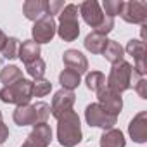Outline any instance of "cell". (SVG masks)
I'll return each mask as SVG.
<instances>
[{
	"mask_svg": "<svg viewBox=\"0 0 147 147\" xmlns=\"http://www.w3.org/2000/svg\"><path fill=\"white\" fill-rule=\"evenodd\" d=\"M57 140L62 147H75L83 140L80 116L75 111H67L57 118Z\"/></svg>",
	"mask_w": 147,
	"mask_h": 147,
	"instance_id": "cell-1",
	"label": "cell"
},
{
	"mask_svg": "<svg viewBox=\"0 0 147 147\" xmlns=\"http://www.w3.org/2000/svg\"><path fill=\"white\" fill-rule=\"evenodd\" d=\"M80 11L76 4H67L59 14V24H57V35L64 42H75L80 35V21H78Z\"/></svg>",
	"mask_w": 147,
	"mask_h": 147,
	"instance_id": "cell-2",
	"label": "cell"
},
{
	"mask_svg": "<svg viewBox=\"0 0 147 147\" xmlns=\"http://www.w3.org/2000/svg\"><path fill=\"white\" fill-rule=\"evenodd\" d=\"M33 97V82L23 78L12 85H7L0 90V100L5 104H16V106H24L30 104Z\"/></svg>",
	"mask_w": 147,
	"mask_h": 147,
	"instance_id": "cell-3",
	"label": "cell"
},
{
	"mask_svg": "<svg viewBox=\"0 0 147 147\" xmlns=\"http://www.w3.org/2000/svg\"><path fill=\"white\" fill-rule=\"evenodd\" d=\"M131 78H133V67L130 62L121 61L118 64H114L109 71V76L106 80V87L111 88L116 94H123L131 87Z\"/></svg>",
	"mask_w": 147,
	"mask_h": 147,
	"instance_id": "cell-4",
	"label": "cell"
},
{
	"mask_svg": "<svg viewBox=\"0 0 147 147\" xmlns=\"http://www.w3.org/2000/svg\"><path fill=\"white\" fill-rule=\"evenodd\" d=\"M85 119L90 126H95V128H102L104 131L106 130H111L116 121H118V116H113L109 113H106L97 102H92L87 106L85 109Z\"/></svg>",
	"mask_w": 147,
	"mask_h": 147,
	"instance_id": "cell-5",
	"label": "cell"
},
{
	"mask_svg": "<svg viewBox=\"0 0 147 147\" xmlns=\"http://www.w3.org/2000/svg\"><path fill=\"white\" fill-rule=\"evenodd\" d=\"M57 31V23L54 18L50 16H42L40 19L35 21L33 28H31V35H33V42L42 45V43H49L52 42V38L55 36Z\"/></svg>",
	"mask_w": 147,
	"mask_h": 147,
	"instance_id": "cell-6",
	"label": "cell"
},
{
	"mask_svg": "<svg viewBox=\"0 0 147 147\" xmlns=\"http://www.w3.org/2000/svg\"><path fill=\"white\" fill-rule=\"evenodd\" d=\"M123 21L130 24H145L147 21V4L138 2V0H131V2H125L121 14Z\"/></svg>",
	"mask_w": 147,
	"mask_h": 147,
	"instance_id": "cell-7",
	"label": "cell"
},
{
	"mask_svg": "<svg viewBox=\"0 0 147 147\" xmlns=\"http://www.w3.org/2000/svg\"><path fill=\"white\" fill-rule=\"evenodd\" d=\"M75 102H76V95H75V92L61 88V90L55 92L54 97H52L50 114H52L54 118H59V116H62L64 113L73 111V106H75Z\"/></svg>",
	"mask_w": 147,
	"mask_h": 147,
	"instance_id": "cell-8",
	"label": "cell"
},
{
	"mask_svg": "<svg viewBox=\"0 0 147 147\" xmlns=\"http://www.w3.org/2000/svg\"><path fill=\"white\" fill-rule=\"evenodd\" d=\"M97 99H99L97 104L106 113H109L113 116H118L121 113V109H123V99H121V95L116 94V92H113L107 87H104V88H100L97 92Z\"/></svg>",
	"mask_w": 147,
	"mask_h": 147,
	"instance_id": "cell-9",
	"label": "cell"
},
{
	"mask_svg": "<svg viewBox=\"0 0 147 147\" xmlns=\"http://www.w3.org/2000/svg\"><path fill=\"white\" fill-rule=\"evenodd\" d=\"M78 11H80V16L83 18V21L90 26V28H97L104 18V12L99 5L97 0H85L78 5Z\"/></svg>",
	"mask_w": 147,
	"mask_h": 147,
	"instance_id": "cell-10",
	"label": "cell"
},
{
	"mask_svg": "<svg viewBox=\"0 0 147 147\" xmlns=\"http://www.w3.org/2000/svg\"><path fill=\"white\" fill-rule=\"evenodd\" d=\"M128 135L137 144L147 142V113L145 111H140L138 114L133 116V119L128 125Z\"/></svg>",
	"mask_w": 147,
	"mask_h": 147,
	"instance_id": "cell-11",
	"label": "cell"
},
{
	"mask_svg": "<svg viewBox=\"0 0 147 147\" xmlns=\"http://www.w3.org/2000/svg\"><path fill=\"white\" fill-rule=\"evenodd\" d=\"M62 62L66 64L67 69L76 71L78 75L88 71V61H87V57L80 50H75V49H67L62 54Z\"/></svg>",
	"mask_w": 147,
	"mask_h": 147,
	"instance_id": "cell-12",
	"label": "cell"
},
{
	"mask_svg": "<svg viewBox=\"0 0 147 147\" xmlns=\"http://www.w3.org/2000/svg\"><path fill=\"white\" fill-rule=\"evenodd\" d=\"M26 140H30L40 147H49V144L52 142V130L47 123H38L33 126V130L30 131Z\"/></svg>",
	"mask_w": 147,
	"mask_h": 147,
	"instance_id": "cell-13",
	"label": "cell"
},
{
	"mask_svg": "<svg viewBox=\"0 0 147 147\" xmlns=\"http://www.w3.org/2000/svg\"><path fill=\"white\" fill-rule=\"evenodd\" d=\"M12 119L18 126H35L36 125V118H35V107L33 104H24V106H18Z\"/></svg>",
	"mask_w": 147,
	"mask_h": 147,
	"instance_id": "cell-14",
	"label": "cell"
},
{
	"mask_svg": "<svg viewBox=\"0 0 147 147\" xmlns=\"http://www.w3.org/2000/svg\"><path fill=\"white\" fill-rule=\"evenodd\" d=\"M40 45L35 43L33 40H24L23 43H19V50H18V57L24 62L30 64L36 59H40Z\"/></svg>",
	"mask_w": 147,
	"mask_h": 147,
	"instance_id": "cell-15",
	"label": "cell"
},
{
	"mask_svg": "<svg viewBox=\"0 0 147 147\" xmlns=\"http://www.w3.org/2000/svg\"><path fill=\"white\" fill-rule=\"evenodd\" d=\"M99 144H100V147H125L126 140H125V135H123L121 130L111 128V130H106L100 135Z\"/></svg>",
	"mask_w": 147,
	"mask_h": 147,
	"instance_id": "cell-16",
	"label": "cell"
},
{
	"mask_svg": "<svg viewBox=\"0 0 147 147\" xmlns=\"http://www.w3.org/2000/svg\"><path fill=\"white\" fill-rule=\"evenodd\" d=\"M23 14L30 21H36L45 16V0H26L23 4Z\"/></svg>",
	"mask_w": 147,
	"mask_h": 147,
	"instance_id": "cell-17",
	"label": "cell"
},
{
	"mask_svg": "<svg viewBox=\"0 0 147 147\" xmlns=\"http://www.w3.org/2000/svg\"><path fill=\"white\" fill-rule=\"evenodd\" d=\"M107 42H109V38H107V36H104V35H99V33L92 31V33H88V35H87V38H85L83 45H85V49H87L88 52H92V54H102V52H104V49H106V45H107Z\"/></svg>",
	"mask_w": 147,
	"mask_h": 147,
	"instance_id": "cell-18",
	"label": "cell"
},
{
	"mask_svg": "<svg viewBox=\"0 0 147 147\" xmlns=\"http://www.w3.org/2000/svg\"><path fill=\"white\" fill-rule=\"evenodd\" d=\"M102 55L106 57L107 62H111V64L114 66V64L125 61V49H123L118 42L109 40L107 45H106V49H104V52H102Z\"/></svg>",
	"mask_w": 147,
	"mask_h": 147,
	"instance_id": "cell-19",
	"label": "cell"
},
{
	"mask_svg": "<svg viewBox=\"0 0 147 147\" xmlns=\"http://www.w3.org/2000/svg\"><path fill=\"white\" fill-rule=\"evenodd\" d=\"M59 83L62 85L64 90H75L80 87L82 83V75H78L76 71H73V69H62L61 71V75H59Z\"/></svg>",
	"mask_w": 147,
	"mask_h": 147,
	"instance_id": "cell-20",
	"label": "cell"
},
{
	"mask_svg": "<svg viewBox=\"0 0 147 147\" xmlns=\"http://www.w3.org/2000/svg\"><path fill=\"white\" fill-rule=\"evenodd\" d=\"M19 80H23V71L18 66H14V64L4 66L2 71H0V82L4 83V87L12 85V83L19 82Z\"/></svg>",
	"mask_w": 147,
	"mask_h": 147,
	"instance_id": "cell-21",
	"label": "cell"
},
{
	"mask_svg": "<svg viewBox=\"0 0 147 147\" xmlns=\"http://www.w3.org/2000/svg\"><path fill=\"white\" fill-rule=\"evenodd\" d=\"M85 83H87V88L88 90H92V92L97 94L100 88L106 87V76L102 75L100 71H92V73H87Z\"/></svg>",
	"mask_w": 147,
	"mask_h": 147,
	"instance_id": "cell-22",
	"label": "cell"
},
{
	"mask_svg": "<svg viewBox=\"0 0 147 147\" xmlns=\"http://www.w3.org/2000/svg\"><path fill=\"white\" fill-rule=\"evenodd\" d=\"M125 52H126L128 55H131L135 61H138V59H145V57H144V55H145V43H144L142 40L131 38V40L126 43Z\"/></svg>",
	"mask_w": 147,
	"mask_h": 147,
	"instance_id": "cell-23",
	"label": "cell"
},
{
	"mask_svg": "<svg viewBox=\"0 0 147 147\" xmlns=\"http://www.w3.org/2000/svg\"><path fill=\"white\" fill-rule=\"evenodd\" d=\"M45 71H47V64H45V61L40 57V59H36V61H33V62H30V64H26V73L36 82V80H42L43 76H45Z\"/></svg>",
	"mask_w": 147,
	"mask_h": 147,
	"instance_id": "cell-24",
	"label": "cell"
},
{
	"mask_svg": "<svg viewBox=\"0 0 147 147\" xmlns=\"http://www.w3.org/2000/svg\"><path fill=\"white\" fill-rule=\"evenodd\" d=\"M123 0H104L102 2V9H104V14L109 16V18H114V16H119L121 14V9H123Z\"/></svg>",
	"mask_w": 147,
	"mask_h": 147,
	"instance_id": "cell-25",
	"label": "cell"
},
{
	"mask_svg": "<svg viewBox=\"0 0 147 147\" xmlns=\"http://www.w3.org/2000/svg\"><path fill=\"white\" fill-rule=\"evenodd\" d=\"M18 50H19V40L16 36H9L5 42V47L2 49V55L5 59H16L18 57Z\"/></svg>",
	"mask_w": 147,
	"mask_h": 147,
	"instance_id": "cell-26",
	"label": "cell"
},
{
	"mask_svg": "<svg viewBox=\"0 0 147 147\" xmlns=\"http://www.w3.org/2000/svg\"><path fill=\"white\" fill-rule=\"evenodd\" d=\"M52 90V83L45 78L33 82V97H45L47 94H50Z\"/></svg>",
	"mask_w": 147,
	"mask_h": 147,
	"instance_id": "cell-27",
	"label": "cell"
},
{
	"mask_svg": "<svg viewBox=\"0 0 147 147\" xmlns=\"http://www.w3.org/2000/svg\"><path fill=\"white\" fill-rule=\"evenodd\" d=\"M35 107V118H36V125L38 123H47L49 116H50V106L45 102H36L33 104Z\"/></svg>",
	"mask_w": 147,
	"mask_h": 147,
	"instance_id": "cell-28",
	"label": "cell"
},
{
	"mask_svg": "<svg viewBox=\"0 0 147 147\" xmlns=\"http://www.w3.org/2000/svg\"><path fill=\"white\" fill-rule=\"evenodd\" d=\"M62 9H64L62 0H45V16L54 18L55 14H61Z\"/></svg>",
	"mask_w": 147,
	"mask_h": 147,
	"instance_id": "cell-29",
	"label": "cell"
},
{
	"mask_svg": "<svg viewBox=\"0 0 147 147\" xmlns=\"http://www.w3.org/2000/svg\"><path fill=\"white\" fill-rule=\"evenodd\" d=\"M113 28H114V18H109V16H106V14H104V18H102V21H100V24H99L94 31H95V33H99V35L107 36V33H111V31H113Z\"/></svg>",
	"mask_w": 147,
	"mask_h": 147,
	"instance_id": "cell-30",
	"label": "cell"
},
{
	"mask_svg": "<svg viewBox=\"0 0 147 147\" xmlns=\"http://www.w3.org/2000/svg\"><path fill=\"white\" fill-rule=\"evenodd\" d=\"M131 67H133V75H137V76H140V78L145 76V73H147L145 59H138V61H135V64H133Z\"/></svg>",
	"mask_w": 147,
	"mask_h": 147,
	"instance_id": "cell-31",
	"label": "cell"
},
{
	"mask_svg": "<svg viewBox=\"0 0 147 147\" xmlns=\"http://www.w3.org/2000/svg\"><path fill=\"white\" fill-rule=\"evenodd\" d=\"M135 92L138 94L140 99H147V80L145 78H140L135 85Z\"/></svg>",
	"mask_w": 147,
	"mask_h": 147,
	"instance_id": "cell-32",
	"label": "cell"
},
{
	"mask_svg": "<svg viewBox=\"0 0 147 147\" xmlns=\"http://www.w3.org/2000/svg\"><path fill=\"white\" fill-rule=\"evenodd\" d=\"M9 138V128L4 121H0V145H2L5 140Z\"/></svg>",
	"mask_w": 147,
	"mask_h": 147,
	"instance_id": "cell-33",
	"label": "cell"
},
{
	"mask_svg": "<svg viewBox=\"0 0 147 147\" xmlns=\"http://www.w3.org/2000/svg\"><path fill=\"white\" fill-rule=\"evenodd\" d=\"M7 38H9V36H7V35L2 31V30H0V52H2V49L5 47V42H7Z\"/></svg>",
	"mask_w": 147,
	"mask_h": 147,
	"instance_id": "cell-34",
	"label": "cell"
},
{
	"mask_svg": "<svg viewBox=\"0 0 147 147\" xmlns=\"http://www.w3.org/2000/svg\"><path fill=\"white\" fill-rule=\"evenodd\" d=\"M21 147H40V145H36V144H33V142H30V140H26Z\"/></svg>",
	"mask_w": 147,
	"mask_h": 147,
	"instance_id": "cell-35",
	"label": "cell"
},
{
	"mask_svg": "<svg viewBox=\"0 0 147 147\" xmlns=\"http://www.w3.org/2000/svg\"><path fill=\"white\" fill-rule=\"evenodd\" d=\"M0 121H2V111H0Z\"/></svg>",
	"mask_w": 147,
	"mask_h": 147,
	"instance_id": "cell-36",
	"label": "cell"
}]
</instances>
